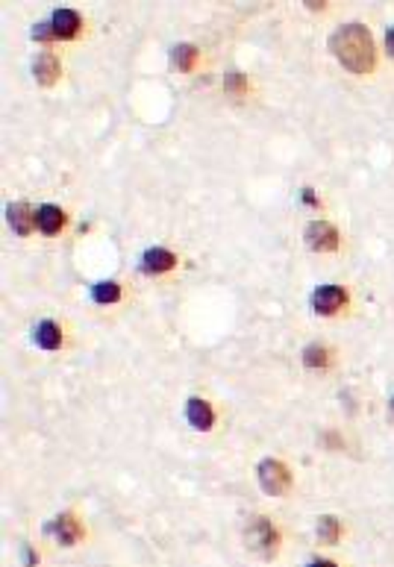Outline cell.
<instances>
[{"label": "cell", "mask_w": 394, "mask_h": 567, "mask_svg": "<svg viewBox=\"0 0 394 567\" xmlns=\"http://www.w3.org/2000/svg\"><path fill=\"white\" fill-rule=\"evenodd\" d=\"M224 89H227V94L233 97H242L245 89H247V80L242 71H227V77H224Z\"/></svg>", "instance_id": "2e32d148"}, {"label": "cell", "mask_w": 394, "mask_h": 567, "mask_svg": "<svg viewBox=\"0 0 394 567\" xmlns=\"http://www.w3.org/2000/svg\"><path fill=\"white\" fill-rule=\"evenodd\" d=\"M21 556H24V561L30 564V567H36V561H38V556H36V550H30V547H24L21 550Z\"/></svg>", "instance_id": "d6986e66"}, {"label": "cell", "mask_w": 394, "mask_h": 567, "mask_svg": "<svg viewBox=\"0 0 394 567\" xmlns=\"http://www.w3.org/2000/svg\"><path fill=\"white\" fill-rule=\"evenodd\" d=\"M344 303H347V291L342 286H321L312 294V306L318 315H335Z\"/></svg>", "instance_id": "8992f818"}, {"label": "cell", "mask_w": 394, "mask_h": 567, "mask_svg": "<svg viewBox=\"0 0 394 567\" xmlns=\"http://www.w3.org/2000/svg\"><path fill=\"white\" fill-rule=\"evenodd\" d=\"M171 56H174V65H177L180 71H189L191 62H194V56H197V50H194L191 45H177V47L171 50Z\"/></svg>", "instance_id": "e0dca14e"}, {"label": "cell", "mask_w": 394, "mask_h": 567, "mask_svg": "<svg viewBox=\"0 0 394 567\" xmlns=\"http://www.w3.org/2000/svg\"><path fill=\"white\" fill-rule=\"evenodd\" d=\"M36 341L41 350H56L62 344V330H59V323H53V321H41L38 327H36Z\"/></svg>", "instance_id": "4fadbf2b"}, {"label": "cell", "mask_w": 394, "mask_h": 567, "mask_svg": "<svg viewBox=\"0 0 394 567\" xmlns=\"http://www.w3.org/2000/svg\"><path fill=\"white\" fill-rule=\"evenodd\" d=\"M259 485L268 491L271 497H283V494L289 491V485H291L289 467L283 462H277V459H265L259 464Z\"/></svg>", "instance_id": "277c9868"}, {"label": "cell", "mask_w": 394, "mask_h": 567, "mask_svg": "<svg viewBox=\"0 0 394 567\" xmlns=\"http://www.w3.org/2000/svg\"><path fill=\"white\" fill-rule=\"evenodd\" d=\"M318 538H321V544H335V541H339V520L330 517V515H323L318 520Z\"/></svg>", "instance_id": "9a60e30c"}, {"label": "cell", "mask_w": 394, "mask_h": 567, "mask_svg": "<svg viewBox=\"0 0 394 567\" xmlns=\"http://www.w3.org/2000/svg\"><path fill=\"white\" fill-rule=\"evenodd\" d=\"M309 567H335V564H333V561H323V559H318V561H312Z\"/></svg>", "instance_id": "7402d4cb"}, {"label": "cell", "mask_w": 394, "mask_h": 567, "mask_svg": "<svg viewBox=\"0 0 394 567\" xmlns=\"http://www.w3.org/2000/svg\"><path fill=\"white\" fill-rule=\"evenodd\" d=\"M391 412H394V397H391Z\"/></svg>", "instance_id": "603a6c76"}, {"label": "cell", "mask_w": 394, "mask_h": 567, "mask_svg": "<svg viewBox=\"0 0 394 567\" xmlns=\"http://www.w3.org/2000/svg\"><path fill=\"white\" fill-rule=\"evenodd\" d=\"M92 297H94L97 303H118L121 300V286H118V282H112V279L97 282V286L92 288Z\"/></svg>", "instance_id": "5bb4252c"}, {"label": "cell", "mask_w": 394, "mask_h": 567, "mask_svg": "<svg viewBox=\"0 0 394 567\" xmlns=\"http://www.w3.org/2000/svg\"><path fill=\"white\" fill-rule=\"evenodd\" d=\"M33 74L41 86H53L56 77H59V59H56L53 53H41L33 65Z\"/></svg>", "instance_id": "30bf717a"}, {"label": "cell", "mask_w": 394, "mask_h": 567, "mask_svg": "<svg viewBox=\"0 0 394 567\" xmlns=\"http://www.w3.org/2000/svg\"><path fill=\"white\" fill-rule=\"evenodd\" d=\"M6 221L12 223V230H15L18 235H30L36 215L30 212V206H27V203H12V206L6 209Z\"/></svg>", "instance_id": "9c48e42d"}, {"label": "cell", "mask_w": 394, "mask_h": 567, "mask_svg": "<svg viewBox=\"0 0 394 567\" xmlns=\"http://www.w3.org/2000/svg\"><path fill=\"white\" fill-rule=\"evenodd\" d=\"M330 50L347 71L353 74H371L377 62L374 38L365 24H344L330 36Z\"/></svg>", "instance_id": "6da1fadb"}, {"label": "cell", "mask_w": 394, "mask_h": 567, "mask_svg": "<svg viewBox=\"0 0 394 567\" xmlns=\"http://www.w3.org/2000/svg\"><path fill=\"white\" fill-rule=\"evenodd\" d=\"M177 265V256L174 253H168L162 247H153L145 253V271L147 274H162V271H171V267Z\"/></svg>", "instance_id": "7c38bea8"}, {"label": "cell", "mask_w": 394, "mask_h": 567, "mask_svg": "<svg viewBox=\"0 0 394 567\" xmlns=\"http://www.w3.org/2000/svg\"><path fill=\"white\" fill-rule=\"evenodd\" d=\"M303 362H306V367H323L330 359H327V350H323L321 344H312V347L303 350Z\"/></svg>", "instance_id": "ac0fdd59"}, {"label": "cell", "mask_w": 394, "mask_h": 567, "mask_svg": "<svg viewBox=\"0 0 394 567\" xmlns=\"http://www.w3.org/2000/svg\"><path fill=\"white\" fill-rule=\"evenodd\" d=\"M186 415H189V423H191V427H194V429H200V432L212 429V423H215V412L209 408L206 400H200V397H191L189 406H186Z\"/></svg>", "instance_id": "52a82bcc"}, {"label": "cell", "mask_w": 394, "mask_h": 567, "mask_svg": "<svg viewBox=\"0 0 394 567\" xmlns=\"http://www.w3.org/2000/svg\"><path fill=\"white\" fill-rule=\"evenodd\" d=\"M53 535H56V541H59L62 547H71L77 544V538H80V523L71 517V515H62V517H56L53 520Z\"/></svg>", "instance_id": "8fae6325"}, {"label": "cell", "mask_w": 394, "mask_h": 567, "mask_svg": "<svg viewBox=\"0 0 394 567\" xmlns=\"http://www.w3.org/2000/svg\"><path fill=\"white\" fill-rule=\"evenodd\" d=\"M62 223H65V212L59 206H53V203H45V206H38L36 212V226L45 235H56L62 230Z\"/></svg>", "instance_id": "ba28073f"}, {"label": "cell", "mask_w": 394, "mask_h": 567, "mask_svg": "<svg viewBox=\"0 0 394 567\" xmlns=\"http://www.w3.org/2000/svg\"><path fill=\"white\" fill-rule=\"evenodd\" d=\"M306 244L318 253H330V250L339 247V233H335V226L327 221H312L306 226Z\"/></svg>", "instance_id": "5b68a950"}, {"label": "cell", "mask_w": 394, "mask_h": 567, "mask_svg": "<svg viewBox=\"0 0 394 567\" xmlns=\"http://www.w3.org/2000/svg\"><path fill=\"white\" fill-rule=\"evenodd\" d=\"M82 18L74 9H56L48 21H41L33 27V38L36 41H59V38H74L80 33Z\"/></svg>", "instance_id": "7a4b0ae2"}, {"label": "cell", "mask_w": 394, "mask_h": 567, "mask_svg": "<svg viewBox=\"0 0 394 567\" xmlns=\"http://www.w3.org/2000/svg\"><path fill=\"white\" fill-rule=\"evenodd\" d=\"M245 535H247L250 550H256L259 556H274V550L279 544V535H277L274 523L268 517H253Z\"/></svg>", "instance_id": "3957f363"}, {"label": "cell", "mask_w": 394, "mask_h": 567, "mask_svg": "<svg viewBox=\"0 0 394 567\" xmlns=\"http://www.w3.org/2000/svg\"><path fill=\"white\" fill-rule=\"evenodd\" d=\"M386 50L394 56V30H388V33H386Z\"/></svg>", "instance_id": "44dd1931"}, {"label": "cell", "mask_w": 394, "mask_h": 567, "mask_svg": "<svg viewBox=\"0 0 394 567\" xmlns=\"http://www.w3.org/2000/svg\"><path fill=\"white\" fill-rule=\"evenodd\" d=\"M303 200H306V203H312V206H318V197H315L312 189H303Z\"/></svg>", "instance_id": "ffe728a7"}]
</instances>
